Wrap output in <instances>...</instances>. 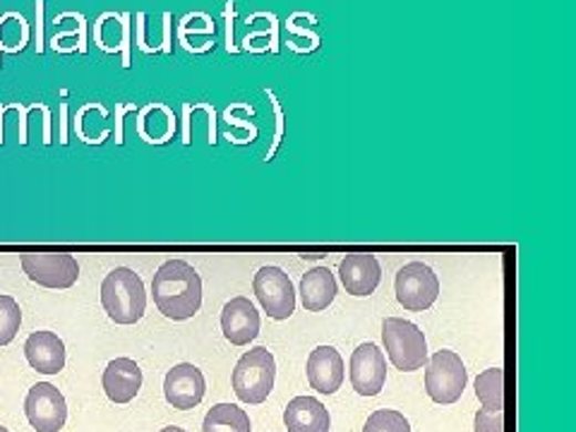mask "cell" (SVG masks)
<instances>
[{"instance_id":"obj_18","label":"cell","mask_w":576,"mask_h":432,"mask_svg":"<svg viewBox=\"0 0 576 432\" xmlns=\"http://www.w3.org/2000/svg\"><path fill=\"white\" fill-rule=\"evenodd\" d=\"M337 296V279L327 267H315L300 279V298L308 312H320Z\"/></svg>"},{"instance_id":"obj_7","label":"cell","mask_w":576,"mask_h":432,"mask_svg":"<svg viewBox=\"0 0 576 432\" xmlns=\"http://www.w3.org/2000/svg\"><path fill=\"white\" fill-rule=\"evenodd\" d=\"M20 265L43 288H70L80 277L78 259L68 253H24Z\"/></svg>"},{"instance_id":"obj_28","label":"cell","mask_w":576,"mask_h":432,"mask_svg":"<svg viewBox=\"0 0 576 432\" xmlns=\"http://www.w3.org/2000/svg\"><path fill=\"white\" fill-rule=\"evenodd\" d=\"M41 18H43V0H37V49L39 53L43 51V27H41Z\"/></svg>"},{"instance_id":"obj_8","label":"cell","mask_w":576,"mask_h":432,"mask_svg":"<svg viewBox=\"0 0 576 432\" xmlns=\"http://www.w3.org/2000/svg\"><path fill=\"white\" fill-rule=\"evenodd\" d=\"M253 291L271 320H288L296 310L291 277L281 267H263L255 274Z\"/></svg>"},{"instance_id":"obj_22","label":"cell","mask_w":576,"mask_h":432,"mask_svg":"<svg viewBox=\"0 0 576 432\" xmlns=\"http://www.w3.org/2000/svg\"><path fill=\"white\" fill-rule=\"evenodd\" d=\"M171 130H173V113L166 106L152 104L144 109L140 119V133L147 137V142H164V137L171 135Z\"/></svg>"},{"instance_id":"obj_2","label":"cell","mask_w":576,"mask_h":432,"mask_svg":"<svg viewBox=\"0 0 576 432\" xmlns=\"http://www.w3.org/2000/svg\"><path fill=\"white\" fill-rule=\"evenodd\" d=\"M101 306L115 325H135L147 308L144 284L133 269L115 267L101 284Z\"/></svg>"},{"instance_id":"obj_13","label":"cell","mask_w":576,"mask_h":432,"mask_svg":"<svg viewBox=\"0 0 576 432\" xmlns=\"http://www.w3.org/2000/svg\"><path fill=\"white\" fill-rule=\"evenodd\" d=\"M222 331L234 346H248L259 335V312L250 298H230L222 310Z\"/></svg>"},{"instance_id":"obj_11","label":"cell","mask_w":576,"mask_h":432,"mask_svg":"<svg viewBox=\"0 0 576 432\" xmlns=\"http://www.w3.org/2000/svg\"><path fill=\"white\" fill-rule=\"evenodd\" d=\"M207 382L202 370H197L193 363H181L173 370L166 372L164 380V397L173 409H195L199 407V401L205 399Z\"/></svg>"},{"instance_id":"obj_4","label":"cell","mask_w":576,"mask_h":432,"mask_svg":"<svg viewBox=\"0 0 576 432\" xmlns=\"http://www.w3.org/2000/svg\"><path fill=\"white\" fill-rule=\"evenodd\" d=\"M384 349L392 366L401 372L421 370L428 363V341L421 329L401 317H387L382 322Z\"/></svg>"},{"instance_id":"obj_20","label":"cell","mask_w":576,"mask_h":432,"mask_svg":"<svg viewBox=\"0 0 576 432\" xmlns=\"http://www.w3.org/2000/svg\"><path fill=\"white\" fill-rule=\"evenodd\" d=\"M205 432H250V415L234 403H216L202 423Z\"/></svg>"},{"instance_id":"obj_23","label":"cell","mask_w":576,"mask_h":432,"mask_svg":"<svg viewBox=\"0 0 576 432\" xmlns=\"http://www.w3.org/2000/svg\"><path fill=\"white\" fill-rule=\"evenodd\" d=\"M29 41V24L18 12H8L0 18V49L18 53Z\"/></svg>"},{"instance_id":"obj_14","label":"cell","mask_w":576,"mask_h":432,"mask_svg":"<svg viewBox=\"0 0 576 432\" xmlns=\"http://www.w3.org/2000/svg\"><path fill=\"white\" fill-rule=\"evenodd\" d=\"M343 360L331 346H317L308 356V382L320 394H335L343 384Z\"/></svg>"},{"instance_id":"obj_21","label":"cell","mask_w":576,"mask_h":432,"mask_svg":"<svg viewBox=\"0 0 576 432\" xmlns=\"http://www.w3.org/2000/svg\"><path fill=\"white\" fill-rule=\"evenodd\" d=\"M475 397L481 399L483 409L504 411V372L502 368H490L475 380Z\"/></svg>"},{"instance_id":"obj_5","label":"cell","mask_w":576,"mask_h":432,"mask_svg":"<svg viewBox=\"0 0 576 432\" xmlns=\"http://www.w3.org/2000/svg\"><path fill=\"white\" fill-rule=\"evenodd\" d=\"M425 392L435 403H454L461 399L469 374L454 351H438L425 363Z\"/></svg>"},{"instance_id":"obj_3","label":"cell","mask_w":576,"mask_h":432,"mask_svg":"<svg viewBox=\"0 0 576 432\" xmlns=\"http://www.w3.org/2000/svg\"><path fill=\"white\" fill-rule=\"evenodd\" d=\"M277 378V360L265 346L243 353L234 370V392L243 403H263L271 394Z\"/></svg>"},{"instance_id":"obj_29","label":"cell","mask_w":576,"mask_h":432,"mask_svg":"<svg viewBox=\"0 0 576 432\" xmlns=\"http://www.w3.org/2000/svg\"><path fill=\"white\" fill-rule=\"evenodd\" d=\"M158 432H187V430H183V428H176V425H171V428H164V430H158Z\"/></svg>"},{"instance_id":"obj_15","label":"cell","mask_w":576,"mask_h":432,"mask_svg":"<svg viewBox=\"0 0 576 432\" xmlns=\"http://www.w3.org/2000/svg\"><path fill=\"white\" fill-rule=\"evenodd\" d=\"M104 392L113 403H130L142 389V370L130 358H115L104 370Z\"/></svg>"},{"instance_id":"obj_9","label":"cell","mask_w":576,"mask_h":432,"mask_svg":"<svg viewBox=\"0 0 576 432\" xmlns=\"http://www.w3.org/2000/svg\"><path fill=\"white\" fill-rule=\"evenodd\" d=\"M27 421L37 432H58L68 421L63 394L49 382H39L29 389L24 401Z\"/></svg>"},{"instance_id":"obj_17","label":"cell","mask_w":576,"mask_h":432,"mask_svg":"<svg viewBox=\"0 0 576 432\" xmlns=\"http://www.w3.org/2000/svg\"><path fill=\"white\" fill-rule=\"evenodd\" d=\"M284 423L288 432H329L331 418L322 401L315 397H296L288 401Z\"/></svg>"},{"instance_id":"obj_16","label":"cell","mask_w":576,"mask_h":432,"mask_svg":"<svg viewBox=\"0 0 576 432\" xmlns=\"http://www.w3.org/2000/svg\"><path fill=\"white\" fill-rule=\"evenodd\" d=\"M24 356L43 374H58L65 368V343L53 331H34L24 343Z\"/></svg>"},{"instance_id":"obj_26","label":"cell","mask_w":576,"mask_h":432,"mask_svg":"<svg viewBox=\"0 0 576 432\" xmlns=\"http://www.w3.org/2000/svg\"><path fill=\"white\" fill-rule=\"evenodd\" d=\"M475 432H504V411L481 409L475 413Z\"/></svg>"},{"instance_id":"obj_25","label":"cell","mask_w":576,"mask_h":432,"mask_svg":"<svg viewBox=\"0 0 576 432\" xmlns=\"http://www.w3.org/2000/svg\"><path fill=\"white\" fill-rule=\"evenodd\" d=\"M363 432H411V425L403 413L392 409H380L368 415Z\"/></svg>"},{"instance_id":"obj_10","label":"cell","mask_w":576,"mask_h":432,"mask_svg":"<svg viewBox=\"0 0 576 432\" xmlns=\"http://www.w3.org/2000/svg\"><path fill=\"white\" fill-rule=\"evenodd\" d=\"M387 382L384 353L374 343H360L351 356V384L360 397H378Z\"/></svg>"},{"instance_id":"obj_6","label":"cell","mask_w":576,"mask_h":432,"mask_svg":"<svg viewBox=\"0 0 576 432\" xmlns=\"http://www.w3.org/2000/svg\"><path fill=\"white\" fill-rule=\"evenodd\" d=\"M397 300L411 312H423L440 296V279L425 263H409L397 271Z\"/></svg>"},{"instance_id":"obj_1","label":"cell","mask_w":576,"mask_h":432,"mask_svg":"<svg viewBox=\"0 0 576 432\" xmlns=\"http://www.w3.org/2000/svg\"><path fill=\"white\" fill-rule=\"evenodd\" d=\"M152 296L158 312L168 320H191L202 308V279L185 259H168L152 279Z\"/></svg>"},{"instance_id":"obj_24","label":"cell","mask_w":576,"mask_h":432,"mask_svg":"<svg viewBox=\"0 0 576 432\" xmlns=\"http://www.w3.org/2000/svg\"><path fill=\"white\" fill-rule=\"evenodd\" d=\"M22 325V310L14 298L0 296V346H8L14 337H18Z\"/></svg>"},{"instance_id":"obj_19","label":"cell","mask_w":576,"mask_h":432,"mask_svg":"<svg viewBox=\"0 0 576 432\" xmlns=\"http://www.w3.org/2000/svg\"><path fill=\"white\" fill-rule=\"evenodd\" d=\"M127 37H130V29H127V14H115V12H106L101 14L96 27H94V39L99 43V49H104L106 53H115V51H123V65H130V58H127Z\"/></svg>"},{"instance_id":"obj_12","label":"cell","mask_w":576,"mask_h":432,"mask_svg":"<svg viewBox=\"0 0 576 432\" xmlns=\"http://www.w3.org/2000/svg\"><path fill=\"white\" fill-rule=\"evenodd\" d=\"M339 279L346 288V294L366 298L374 294V288L380 286L382 267L374 255H366V253L346 255V259L339 265Z\"/></svg>"},{"instance_id":"obj_27","label":"cell","mask_w":576,"mask_h":432,"mask_svg":"<svg viewBox=\"0 0 576 432\" xmlns=\"http://www.w3.org/2000/svg\"><path fill=\"white\" fill-rule=\"evenodd\" d=\"M230 22H234V3H226V49L228 51H236V47H234V27H230Z\"/></svg>"},{"instance_id":"obj_30","label":"cell","mask_w":576,"mask_h":432,"mask_svg":"<svg viewBox=\"0 0 576 432\" xmlns=\"http://www.w3.org/2000/svg\"><path fill=\"white\" fill-rule=\"evenodd\" d=\"M0 432H10V430H8V428H0Z\"/></svg>"}]
</instances>
